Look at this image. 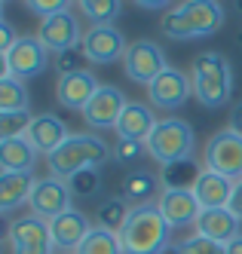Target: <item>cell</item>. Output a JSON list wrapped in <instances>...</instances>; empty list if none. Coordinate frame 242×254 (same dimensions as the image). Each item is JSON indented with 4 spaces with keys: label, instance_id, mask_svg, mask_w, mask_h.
Segmentation results:
<instances>
[{
    "label": "cell",
    "instance_id": "d6a6232c",
    "mask_svg": "<svg viewBox=\"0 0 242 254\" xmlns=\"http://www.w3.org/2000/svg\"><path fill=\"white\" fill-rule=\"evenodd\" d=\"M144 153H147L144 141H120L114 147V159L120 162V166H138V162L144 159Z\"/></svg>",
    "mask_w": 242,
    "mask_h": 254
},
{
    "label": "cell",
    "instance_id": "4316f807",
    "mask_svg": "<svg viewBox=\"0 0 242 254\" xmlns=\"http://www.w3.org/2000/svg\"><path fill=\"white\" fill-rule=\"evenodd\" d=\"M28 89L22 80H15V77H0V114H6V111H28Z\"/></svg>",
    "mask_w": 242,
    "mask_h": 254
},
{
    "label": "cell",
    "instance_id": "d4e9b609",
    "mask_svg": "<svg viewBox=\"0 0 242 254\" xmlns=\"http://www.w3.org/2000/svg\"><path fill=\"white\" fill-rule=\"evenodd\" d=\"M157 193V178L144 169H132L123 178V199L129 205H141V202H151V196Z\"/></svg>",
    "mask_w": 242,
    "mask_h": 254
},
{
    "label": "cell",
    "instance_id": "603a6c76",
    "mask_svg": "<svg viewBox=\"0 0 242 254\" xmlns=\"http://www.w3.org/2000/svg\"><path fill=\"white\" fill-rule=\"evenodd\" d=\"M37 147L28 141V135L18 138H0V169L3 172H31L37 162Z\"/></svg>",
    "mask_w": 242,
    "mask_h": 254
},
{
    "label": "cell",
    "instance_id": "8fae6325",
    "mask_svg": "<svg viewBox=\"0 0 242 254\" xmlns=\"http://www.w3.org/2000/svg\"><path fill=\"white\" fill-rule=\"evenodd\" d=\"M83 28L77 22L74 12H59V15H49V19H40V28H37V40H40L49 52L62 56V52H71L83 46Z\"/></svg>",
    "mask_w": 242,
    "mask_h": 254
},
{
    "label": "cell",
    "instance_id": "484cf974",
    "mask_svg": "<svg viewBox=\"0 0 242 254\" xmlns=\"http://www.w3.org/2000/svg\"><path fill=\"white\" fill-rule=\"evenodd\" d=\"M74 254H123V245H120V236L107 227H92L86 233V239L77 245Z\"/></svg>",
    "mask_w": 242,
    "mask_h": 254
},
{
    "label": "cell",
    "instance_id": "836d02e7",
    "mask_svg": "<svg viewBox=\"0 0 242 254\" xmlns=\"http://www.w3.org/2000/svg\"><path fill=\"white\" fill-rule=\"evenodd\" d=\"M28 9L40 19H49V15H59V12H71L74 0H25Z\"/></svg>",
    "mask_w": 242,
    "mask_h": 254
},
{
    "label": "cell",
    "instance_id": "d6986e66",
    "mask_svg": "<svg viewBox=\"0 0 242 254\" xmlns=\"http://www.w3.org/2000/svg\"><path fill=\"white\" fill-rule=\"evenodd\" d=\"M157 123L160 120L154 117V111L147 104L129 101L126 111H123V117H120V123H117V135H120V141H144L147 144L151 132L157 129Z\"/></svg>",
    "mask_w": 242,
    "mask_h": 254
},
{
    "label": "cell",
    "instance_id": "5b68a950",
    "mask_svg": "<svg viewBox=\"0 0 242 254\" xmlns=\"http://www.w3.org/2000/svg\"><path fill=\"white\" fill-rule=\"evenodd\" d=\"M193 150H196V135L190 129V123H184L178 117L160 120L151 138H147V156H154L160 166L193 159Z\"/></svg>",
    "mask_w": 242,
    "mask_h": 254
},
{
    "label": "cell",
    "instance_id": "5bb4252c",
    "mask_svg": "<svg viewBox=\"0 0 242 254\" xmlns=\"http://www.w3.org/2000/svg\"><path fill=\"white\" fill-rule=\"evenodd\" d=\"M157 208L162 211L165 224L172 230H181V227H193L196 217L202 214V205L193 190H162L160 199H157Z\"/></svg>",
    "mask_w": 242,
    "mask_h": 254
},
{
    "label": "cell",
    "instance_id": "7c38bea8",
    "mask_svg": "<svg viewBox=\"0 0 242 254\" xmlns=\"http://www.w3.org/2000/svg\"><path fill=\"white\" fill-rule=\"evenodd\" d=\"M190 95H193L190 77L184 74V70L172 67V64L165 67L151 86H147V98H151V104L160 107V111H178V107L187 104Z\"/></svg>",
    "mask_w": 242,
    "mask_h": 254
},
{
    "label": "cell",
    "instance_id": "8d00e7d4",
    "mask_svg": "<svg viewBox=\"0 0 242 254\" xmlns=\"http://www.w3.org/2000/svg\"><path fill=\"white\" fill-rule=\"evenodd\" d=\"M227 208L239 217V221H242V178L233 184V196H230V205H227Z\"/></svg>",
    "mask_w": 242,
    "mask_h": 254
},
{
    "label": "cell",
    "instance_id": "ffe728a7",
    "mask_svg": "<svg viewBox=\"0 0 242 254\" xmlns=\"http://www.w3.org/2000/svg\"><path fill=\"white\" fill-rule=\"evenodd\" d=\"M6 242L9 248H34V245H52V233H49V221L37 214H25L9 221L6 230Z\"/></svg>",
    "mask_w": 242,
    "mask_h": 254
},
{
    "label": "cell",
    "instance_id": "ba28073f",
    "mask_svg": "<svg viewBox=\"0 0 242 254\" xmlns=\"http://www.w3.org/2000/svg\"><path fill=\"white\" fill-rule=\"evenodd\" d=\"M126 37L117 25H92L86 28L83 34V46L80 52L86 56V62L92 64H114V62H123L126 59Z\"/></svg>",
    "mask_w": 242,
    "mask_h": 254
},
{
    "label": "cell",
    "instance_id": "9a60e30c",
    "mask_svg": "<svg viewBox=\"0 0 242 254\" xmlns=\"http://www.w3.org/2000/svg\"><path fill=\"white\" fill-rule=\"evenodd\" d=\"M101 89L98 77L89 74V70H77V74H65L55 83V98H59L62 107L68 111H86V104L95 98V92Z\"/></svg>",
    "mask_w": 242,
    "mask_h": 254
},
{
    "label": "cell",
    "instance_id": "d590c367",
    "mask_svg": "<svg viewBox=\"0 0 242 254\" xmlns=\"http://www.w3.org/2000/svg\"><path fill=\"white\" fill-rule=\"evenodd\" d=\"M15 40H18V34L12 31V25H9V22H0V56H3V52H9V49L15 46Z\"/></svg>",
    "mask_w": 242,
    "mask_h": 254
},
{
    "label": "cell",
    "instance_id": "1f68e13d",
    "mask_svg": "<svg viewBox=\"0 0 242 254\" xmlns=\"http://www.w3.org/2000/svg\"><path fill=\"white\" fill-rule=\"evenodd\" d=\"M178 245H181V251H184V254H227V248L221 245V242L206 239V236H199V233L187 236V239L178 242Z\"/></svg>",
    "mask_w": 242,
    "mask_h": 254
},
{
    "label": "cell",
    "instance_id": "7bdbcfd3",
    "mask_svg": "<svg viewBox=\"0 0 242 254\" xmlns=\"http://www.w3.org/2000/svg\"><path fill=\"white\" fill-rule=\"evenodd\" d=\"M236 9H239V12H242V0H236Z\"/></svg>",
    "mask_w": 242,
    "mask_h": 254
},
{
    "label": "cell",
    "instance_id": "ac0fdd59",
    "mask_svg": "<svg viewBox=\"0 0 242 254\" xmlns=\"http://www.w3.org/2000/svg\"><path fill=\"white\" fill-rule=\"evenodd\" d=\"M196 233L206 236V239H215L221 245H227L230 239L242 233V221L230 211V208H202V214L196 217Z\"/></svg>",
    "mask_w": 242,
    "mask_h": 254
},
{
    "label": "cell",
    "instance_id": "f6af8a7d",
    "mask_svg": "<svg viewBox=\"0 0 242 254\" xmlns=\"http://www.w3.org/2000/svg\"><path fill=\"white\" fill-rule=\"evenodd\" d=\"M59 254H68V251H59Z\"/></svg>",
    "mask_w": 242,
    "mask_h": 254
},
{
    "label": "cell",
    "instance_id": "e0dca14e",
    "mask_svg": "<svg viewBox=\"0 0 242 254\" xmlns=\"http://www.w3.org/2000/svg\"><path fill=\"white\" fill-rule=\"evenodd\" d=\"M68 138H71V132H68V126H65L62 117H55V114H37V117L31 120L28 141L37 147V153L49 156V153L59 150Z\"/></svg>",
    "mask_w": 242,
    "mask_h": 254
},
{
    "label": "cell",
    "instance_id": "ab89813d",
    "mask_svg": "<svg viewBox=\"0 0 242 254\" xmlns=\"http://www.w3.org/2000/svg\"><path fill=\"white\" fill-rule=\"evenodd\" d=\"M9 254H55V245H34V248H9Z\"/></svg>",
    "mask_w": 242,
    "mask_h": 254
},
{
    "label": "cell",
    "instance_id": "ee69618b",
    "mask_svg": "<svg viewBox=\"0 0 242 254\" xmlns=\"http://www.w3.org/2000/svg\"><path fill=\"white\" fill-rule=\"evenodd\" d=\"M0 3H9V0H0Z\"/></svg>",
    "mask_w": 242,
    "mask_h": 254
},
{
    "label": "cell",
    "instance_id": "f35d334b",
    "mask_svg": "<svg viewBox=\"0 0 242 254\" xmlns=\"http://www.w3.org/2000/svg\"><path fill=\"white\" fill-rule=\"evenodd\" d=\"M132 3L138 6V9H147V12H157V9H165L172 3V0H132Z\"/></svg>",
    "mask_w": 242,
    "mask_h": 254
},
{
    "label": "cell",
    "instance_id": "74e56055",
    "mask_svg": "<svg viewBox=\"0 0 242 254\" xmlns=\"http://www.w3.org/2000/svg\"><path fill=\"white\" fill-rule=\"evenodd\" d=\"M227 129H233V132L242 135V101H236L230 107V126H227Z\"/></svg>",
    "mask_w": 242,
    "mask_h": 254
},
{
    "label": "cell",
    "instance_id": "2e32d148",
    "mask_svg": "<svg viewBox=\"0 0 242 254\" xmlns=\"http://www.w3.org/2000/svg\"><path fill=\"white\" fill-rule=\"evenodd\" d=\"M89 230H92V224H89V217L80 208H68L65 214H59V217H52V221H49L52 245L59 248V251H68V254L77 251V245L86 239Z\"/></svg>",
    "mask_w": 242,
    "mask_h": 254
},
{
    "label": "cell",
    "instance_id": "6da1fadb",
    "mask_svg": "<svg viewBox=\"0 0 242 254\" xmlns=\"http://www.w3.org/2000/svg\"><path fill=\"white\" fill-rule=\"evenodd\" d=\"M227 12L221 0H181L162 15V34L169 40H202L224 28Z\"/></svg>",
    "mask_w": 242,
    "mask_h": 254
},
{
    "label": "cell",
    "instance_id": "cb8c5ba5",
    "mask_svg": "<svg viewBox=\"0 0 242 254\" xmlns=\"http://www.w3.org/2000/svg\"><path fill=\"white\" fill-rule=\"evenodd\" d=\"M199 172L202 169L196 166V159H181V162H172V166H162L160 172L162 190H193Z\"/></svg>",
    "mask_w": 242,
    "mask_h": 254
},
{
    "label": "cell",
    "instance_id": "44dd1931",
    "mask_svg": "<svg viewBox=\"0 0 242 254\" xmlns=\"http://www.w3.org/2000/svg\"><path fill=\"white\" fill-rule=\"evenodd\" d=\"M233 184H236V181L218 175V172L202 169L199 178H196V184H193V193H196L202 208H227L230 196H233Z\"/></svg>",
    "mask_w": 242,
    "mask_h": 254
},
{
    "label": "cell",
    "instance_id": "7a4b0ae2",
    "mask_svg": "<svg viewBox=\"0 0 242 254\" xmlns=\"http://www.w3.org/2000/svg\"><path fill=\"white\" fill-rule=\"evenodd\" d=\"M117 236L123 254H160L169 245L172 227L165 224L157 202H141V205H129V214Z\"/></svg>",
    "mask_w": 242,
    "mask_h": 254
},
{
    "label": "cell",
    "instance_id": "e575fe53",
    "mask_svg": "<svg viewBox=\"0 0 242 254\" xmlns=\"http://www.w3.org/2000/svg\"><path fill=\"white\" fill-rule=\"evenodd\" d=\"M83 52L71 49V52H62V56H55V74L65 77V74H77V70H86L83 67Z\"/></svg>",
    "mask_w": 242,
    "mask_h": 254
},
{
    "label": "cell",
    "instance_id": "4fadbf2b",
    "mask_svg": "<svg viewBox=\"0 0 242 254\" xmlns=\"http://www.w3.org/2000/svg\"><path fill=\"white\" fill-rule=\"evenodd\" d=\"M126 95L120 92L117 86H107L101 83V89L95 92V98H92L86 104V111H83V120L92 126V129H117V123L126 111Z\"/></svg>",
    "mask_w": 242,
    "mask_h": 254
},
{
    "label": "cell",
    "instance_id": "f1b7e54d",
    "mask_svg": "<svg viewBox=\"0 0 242 254\" xmlns=\"http://www.w3.org/2000/svg\"><path fill=\"white\" fill-rule=\"evenodd\" d=\"M126 214H129V202L126 199H104V202L98 205V214H95V221H98V227H107V230H114V233H120V227H123V221H126Z\"/></svg>",
    "mask_w": 242,
    "mask_h": 254
},
{
    "label": "cell",
    "instance_id": "b9f144b4",
    "mask_svg": "<svg viewBox=\"0 0 242 254\" xmlns=\"http://www.w3.org/2000/svg\"><path fill=\"white\" fill-rule=\"evenodd\" d=\"M160 254H184V251H181V245H165Z\"/></svg>",
    "mask_w": 242,
    "mask_h": 254
},
{
    "label": "cell",
    "instance_id": "30bf717a",
    "mask_svg": "<svg viewBox=\"0 0 242 254\" xmlns=\"http://www.w3.org/2000/svg\"><path fill=\"white\" fill-rule=\"evenodd\" d=\"M28 205H31V214L43 217V221H52V217H59L68 208H74V193L68 187V181L46 175V178H37Z\"/></svg>",
    "mask_w": 242,
    "mask_h": 254
},
{
    "label": "cell",
    "instance_id": "f546056e",
    "mask_svg": "<svg viewBox=\"0 0 242 254\" xmlns=\"http://www.w3.org/2000/svg\"><path fill=\"white\" fill-rule=\"evenodd\" d=\"M31 111H6L0 114V138H18V135H28L31 129Z\"/></svg>",
    "mask_w": 242,
    "mask_h": 254
},
{
    "label": "cell",
    "instance_id": "60d3db41",
    "mask_svg": "<svg viewBox=\"0 0 242 254\" xmlns=\"http://www.w3.org/2000/svg\"><path fill=\"white\" fill-rule=\"evenodd\" d=\"M224 248H227V254H242V233L236 236V239H230Z\"/></svg>",
    "mask_w": 242,
    "mask_h": 254
},
{
    "label": "cell",
    "instance_id": "9c48e42d",
    "mask_svg": "<svg viewBox=\"0 0 242 254\" xmlns=\"http://www.w3.org/2000/svg\"><path fill=\"white\" fill-rule=\"evenodd\" d=\"M123 67H126V77L132 80V83L151 86L169 64H165L162 49H160L154 40L141 37V40H132V43H129L126 59H123Z\"/></svg>",
    "mask_w": 242,
    "mask_h": 254
},
{
    "label": "cell",
    "instance_id": "52a82bcc",
    "mask_svg": "<svg viewBox=\"0 0 242 254\" xmlns=\"http://www.w3.org/2000/svg\"><path fill=\"white\" fill-rule=\"evenodd\" d=\"M49 67V49L31 37V34H18V40L9 52H3V77H15V80H31L40 77Z\"/></svg>",
    "mask_w": 242,
    "mask_h": 254
},
{
    "label": "cell",
    "instance_id": "277c9868",
    "mask_svg": "<svg viewBox=\"0 0 242 254\" xmlns=\"http://www.w3.org/2000/svg\"><path fill=\"white\" fill-rule=\"evenodd\" d=\"M193 95L202 107H224L233 98V67L230 59L218 49L199 52L190 64Z\"/></svg>",
    "mask_w": 242,
    "mask_h": 254
},
{
    "label": "cell",
    "instance_id": "8992f818",
    "mask_svg": "<svg viewBox=\"0 0 242 254\" xmlns=\"http://www.w3.org/2000/svg\"><path fill=\"white\" fill-rule=\"evenodd\" d=\"M202 169L218 172L230 181L242 178V135L233 129L215 132L202 147Z\"/></svg>",
    "mask_w": 242,
    "mask_h": 254
},
{
    "label": "cell",
    "instance_id": "3957f363",
    "mask_svg": "<svg viewBox=\"0 0 242 254\" xmlns=\"http://www.w3.org/2000/svg\"><path fill=\"white\" fill-rule=\"evenodd\" d=\"M110 159H114V150H110V144L104 138L89 135V132H74L59 150L46 156V166H49V175L71 181L77 172L101 169Z\"/></svg>",
    "mask_w": 242,
    "mask_h": 254
},
{
    "label": "cell",
    "instance_id": "7402d4cb",
    "mask_svg": "<svg viewBox=\"0 0 242 254\" xmlns=\"http://www.w3.org/2000/svg\"><path fill=\"white\" fill-rule=\"evenodd\" d=\"M34 184H37L34 172H0V211L12 214L18 205L31 202Z\"/></svg>",
    "mask_w": 242,
    "mask_h": 254
},
{
    "label": "cell",
    "instance_id": "4dcf8cb0",
    "mask_svg": "<svg viewBox=\"0 0 242 254\" xmlns=\"http://www.w3.org/2000/svg\"><path fill=\"white\" fill-rule=\"evenodd\" d=\"M68 187H71V193H74V196L89 199V196H95V193L101 190V175H98V169L77 172V175H74V178L68 181Z\"/></svg>",
    "mask_w": 242,
    "mask_h": 254
},
{
    "label": "cell",
    "instance_id": "83f0119b",
    "mask_svg": "<svg viewBox=\"0 0 242 254\" xmlns=\"http://www.w3.org/2000/svg\"><path fill=\"white\" fill-rule=\"evenodd\" d=\"M77 3L92 25H114L123 9L120 0H77Z\"/></svg>",
    "mask_w": 242,
    "mask_h": 254
}]
</instances>
